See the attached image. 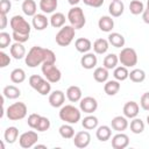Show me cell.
<instances>
[{
	"label": "cell",
	"mask_w": 149,
	"mask_h": 149,
	"mask_svg": "<svg viewBox=\"0 0 149 149\" xmlns=\"http://www.w3.org/2000/svg\"><path fill=\"white\" fill-rule=\"evenodd\" d=\"M76 36V29L71 24L63 26L55 36V41L59 47H68Z\"/></svg>",
	"instance_id": "3"
},
{
	"label": "cell",
	"mask_w": 149,
	"mask_h": 149,
	"mask_svg": "<svg viewBox=\"0 0 149 149\" xmlns=\"http://www.w3.org/2000/svg\"><path fill=\"white\" fill-rule=\"evenodd\" d=\"M68 17H65V15L61 12H56L52 13V15L50 16V24L54 28H62L63 26H65V20Z\"/></svg>",
	"instance_id": "31"
},
{
	"label": "cell",
	"mask_w": 149,
	"mask_h": 149,
	"mask_svg": "<svg viewBox=\"0 0 149 149\" xmlns=\"http://www.w3.org/2000/svg\"><path fill=\"white\" fill-rule=\"evenodd\" d=\"M144 10V5L140 0H132L129 3V12L133 15H140Z\"/></svg>",
	"instance_id": "40"
},
{
	"label": "cell",
	"mask_w": 149,
	"mask_h": 149,
	"mask_svg": "<svg viewBox=\"0 0 149 149\" xmlns=\"http://www.w3.org/2000/svg\"><path fill=\"white\" fill-rule=\"evenodd\" d=\"M58 132H59V135L63 139H73V136H74V129H73L71 123H66L65 122L64 125H62L59 127Z\"/></svg>",
	"instance_id": "38"
},
{
	"label": "cell",
	"mask_w": 149,
	"mask_h": 149,
	"mask_svg": "<svg viewBox=\"0 0 149 149\" xmlns=\"http://www.w3.org/2000/svg\"><path fill=\"white\" fill-rule=\"evenodd\" d=\"M129 128H130L132 133H134V134H141L144 130V122L140 118L136 116V118L132 119V121L129 123Z\"/></svg>",
	"instance_id": "37"
},
{
	"label": "cell",
	"mask_w": 149,
	"mask_h": 149,
	"mask_svg": "<svg viewBox=\"0 0 149 149\" xmlns=\"http://www.w3.org/2000/svg\"><path fill=\"white\" fill-rule=\"evenodd\" d=\"M92 48H93V51L97 55H104V54L107 52V50L109 48V42L106 38H97L93 42Z\"/></svg>",
	"instance_id": "23"
},
{
	"label": "cell",
	"mask_w": 149,
	"mask_h": 149,
	"mask_svg": "<svg viewBox=\"0 0 149 149\" xmlns=\"http://www.w3.org/2000/svg\"><path fill=\"white\" fill-rule=\"evenodd\" d=\"M35 149H37V148H43V149H47V146H44V144H35V147H34Z\"/></svg>",
	"instance_id": "55"
},
{
	"label": "cell",
	"mask_w": 149,
	"mask_h": 149,
	"mask_svg": "<svg viewBox=\"0 0 149 149\" xmlns=\"http://www.w3.org/2000/svg\"><path fill=\"white\" fill-rule=\"evenodd\" d=\"M58 0H40V9L44 14L54 13L57 9Z\"/></svg>",
	"instance_id": "26"
},
{
	"label": "cell",
	"mask_w": 149,
	"mask_h": 149,
	"mask_svg": "<svg viewBox=\"0 0 149 149\" xmlns=\"http://www.w3.org/2000/svg\"><path fill=\"white\" fill-rule=\"evenodd\" d=\"M74 48L78 52L86 54L92 49V42L86 37H79L74 41Z\"/></svg>",
	"instance_id": "20"
},
{
	"label": "cell",
	"mask_w": 149,
	"mask_h": 149,
	"mask_svg": "<svg viewBox=\"0 0 149 149\" xmlns=\"http://www.w3.org/2000/svg\"><path fill=\"white\" fill-rule=\"evenodd\" d=\"M12 38H13L12 35H9L6 31H1L0 33V49H5V48L9 47Z\"/></svg>",
	"instance_id": "43"
},
{
	"label": "cell",
	"mask_w": 149,
	"mask_h": 149,
	"mask_svg": "<svg viewBox=\"0 0 149 149\" xmlns=\"http://www.w3.org/2000/svg\"><path fill=\"white\" fill-rule=\"evenodd\" d=\"M133 83H142L146 79V72L142 69H134L129 72L128 77Z\"/></svg>",
	"instance_id": "39"
},
{
	"label": "cell",
	"mask_w": 149,
	"mask_h": 149,
	"mask_svg": "<svg viewBox=\"0 0 149 149\" xmlns=\"http://www.w3.org/2000/svg\"><path fill=\"white\" fill-rule=\"evenodd\" d=\"M15 1H20V0H15Z\"/></svg>",
	"instance_id": "58"
},
{
	"label": "cell",
	"mask_w": 149,
	"mask_h": 149,
	"mask_svg": "<svg viewBox=\"0 0 149 149\" xmlns=\"http://www.w3.org/2000/svg\"><path fill=\"white\" fill-rule=\"evenodd\" d=\"M119 56V62L126 68H133L137 64V54L133 48H122Z\"/></svg>",
	"instance_id": "6"
},
{
	"label": "cell",
	"mask_w": 149,
	"mask_h": 149,
	"mask_svg": "<svg viewBox=\"0 0 149 149\" xmlns=\"http://www.w3.org/2000/svg\"><path fill=\"white\" fill-rule=\"evenodd\" d=\"M86 6H90V7H93V8H99L104 5V1L105 0H81Z\"/></svg>",
	"instance_id": "51"
},
{
	"label": "cell",
	"mask_w": 149,
	"mask_h": 149,
	"mask_svg": "<svg viewBox=\"0 0 149 149\" xmlns=\"http://www.w3.org/2000/svg\"><path fill=\"white\" fill-rule=\"evenodd\" d=\"M113 77L114 79L119 80V81H123L126 79H128L129 77V71H128V68L121 65V66H116L113 71Z\"/></svg>",
	"instance_id": "35"
},
{
	"label": "cell",
	"mask_w": 149,
	"mask_h": 149,
	"mask_svg": "<svg viewBox=\"0 0 149 149\" xmlns=\"http://www.w3.org/2000/svg\"><path fill=\"white\" fill-rule=\"evenodd\" d=\"M140 106L144 111H149V92H146L141 95L140 99Z\"/></svg>",
	"instance_id": "49"
},
{
	"label": "cell",
	"mask_w": 149,
	"mask_h": 149,
	"mask_svg": "<svg viewBox=\"0 0 149 149\" xmlns=\"http://www.w3.org/2000/svg\"><path fill=\"white\" fill-rule=\"evenodd\" d=\"M123 115L127 118V119H134L139 115L140 113V106L136 101H127L123 106Z\"/></svg>",
	"instance_id": "14"
},
{
	"label": "cell",
	"mask_w": 149,
	"mask_h": 149,
	"mask_svg": "<svg viewBox=\"0 0 149 149\" xmlns=\"http://www.w3.org/2000/svg\"><path fill=\"white\" fill-rule=\"evenodd\" d=\"M50 23V20L47 17V15L43 14H35L33 16V20H31V26L33 28H35L36 30H44L48 24Z\"/></svg>",
	"instance_id": "16"
},
{
	"label": "cell",
	"mask_w": 149,
	"mask_h": 149,
	"mask_svg": "<svg viewBox=\"0 0 149 149\" xmlns=\"http://www.w3.org/2000/svg\"><path fill=\"white\" fill-rule=\"evenodd\" d=\"M142 20L144 21V23L149 24V8L144 9L143 13H142Z\"/></svg>",
	"instance_id": "53"
},
{
	"label": "cell",
	"mask_w": 149,
	"mask_h": 149,
	"mask_svg": "<svg viewBox=\"0 0 149 149\" xmlns=\"http://www.w3.org/2000/svg\"><path fill=\"white\" fill-rule=\"evenodd\" d=\"M64 101H65V94L61 90H55L49 94V104L55 108L62 107L64 105Z\"/></svg>",
	"instance_id": "13"
},
{
	"label": "cell",
	"mask_w": 149,
	"mask_h": 149,
	"mask_svg": "<svg viewBox=\"0 0 149 149\" xmlns=\"http://www.w3.org/2000/svg\"><path fill=\"white\" fill-rule=\"evenodd\" d=\"M44 79H45V78H43V77L40 76V74H31V76L29 77V79H28V83H29L30 87H33L34 90H37V87L41 85V83H42Z\"/></svg>",
	"instance_id": "44"
},
{
	"label": "cell",
	"mask_w": 149,
	"mask_h": 149,
	"mask_svg": "<svg viewBox=\"0 0 149 149\" xmlns=\"http://www.w3.org/2000/svg\"><path fill=\"white\" fill-rule=\"evenodd\" d=\"M37 141H38V135L34 130L24 132L19 137V144L23 149H29V148L35 147V144L37 143Z\"/></svg>",
	"instance_id": "9"
},
{
	"label": "cell",
	"mask_w": 149,
	"mask_h": 149,
	"mask_svg": "<svg viewBox=\"0 0 149 149\" xmlns=\"http://www.w3.org/2000/svg\"><path fill=\"white\" fill-rule=\"evenodd\" d=\"M19 137V129L14 126H9L6 128L5 133H3V139L7 143L9 144H13Z\"/></svg>",
	"instance_id": "32"
},
{
	"label": "cell",
	"mask_w": 149,
	"mask_h": 149,
	"mask_svg": "<svg viewBox=\"0 0 149 149\" xmlns=\"http://www.w3.org/2000/svg\"><path fill=\"white\" fill-rule=\"evenodd\" d=\"M98 123H99L98 118L94 116V115H91V114H88L87 116H85V118L81 120V126H83V128L86 129V130L95 129V128L98 127Z\"/></svg>",
	"instance_id": "33"
},
{
	"label": "cell",
	"mask_w": 149,
	"mask_h": 149,
	"mask_svg": "<svg viewBox=\"0 0 149 149\" xmlns=\"http://www.w3.org/2000/svg\"><path fill=\"white\" fill-rule=\"evenodd\" d=\"M123 10H125V5L121 0H114V1H111L109 6H108V12H109V15L112 17H119L123 14Z\"/></svg>",
	"instance_id": "19"
},
{
	"label": "cell",
	"mask_w": 149,
	"mask_h": 149,
	"mask_svg": "<svg viewBox=\"0 0 149 149\" xmlns=\"http://www.w3.org/2000/svg\"><path fill=\"white\" fill-rule=\"evenodd\" d=\"M44 63L48 64H56V55L51 49H45V56H44Z\"/></svg>",
	"instance_id": "47"
},
{
	"label": "cell",
	"mask_w": 149,
	"mask_h": 149,
	"mask_svg": "<svg viewBox=\"0 0 149 149\" xmlns=\"http://www.w3.org/2000/svg\"><path fill=\"white\" fill-rule=\"evenodd\" d=\"M120 81L114 79V80H107L105 84H104V91L107 95H115L119 91H120Z\"/></svg>",
	"instance_id": "25"
},
{
	"label": "cell",
	"mask_w": 149,
	"mask_h": 149,
	"mask_svg": "<svg viewBox=\"0 0 149 149\" xmlns=\"http://www.w3.org/2000/svg\"><path fill=\"white\" fill-rule=\"evenodd\" d=\"M29 35L30 34H23V33H17V31H13L12 33V37L15 42H20V43H24L29 40Z\"/></svg>",
	"instance_id": "46"
},
{
	"label": "cell",
	"mask_w": 149,
	"mask_h": 149,
	"mask_svg": "<svg viewBox=\"0 0 149 149\" xmlns=\"http://www.w3.org/2000/svg\"><path fill=\"white\" fill-rule=\"evenodd\" d=\"M9 26L13 31H17V33L30 34L31 30V26L29 24V22L21 15H14L9 21Z\"/></svg>",
	"instance_id": "8"
},
{
	"label": "cell",
	"mask_w": 149,
	"mask_h": 149,
	"mask_svg": "<svg viewBox=\"0 0 149 149\" xmlns=\"http://www.w3.org/2000/svg\"><path fill=\"white\" fill-rule=\"evenodd\" d=\"M79 108H80L81 112H84L86 114H92L98 108V101L93 97H90V95L84 97L79 101Z\"/></svg>",
	"instance_id": "10"
},
{
	"label": "cell",
	"mask_w": 149,
	"mask_h": 149,
	"mask_svg": "<svg viewBox=\"0 0 149 149\" xmlns=\"http://www.w3.org/2000/svg\"><path fill=\"white\" fill-rule=\"evenodd\" d=\"M90 143H91V135L87 130H80L74 134V136H73L74 147H77L79 149H84V148L88 147Z\"/></svg>",
	"instance_id": "11"
},
{
	"label": "cell",
	"mask_w": 149,
	"mask_h": 149,
	"mask_svg": "<svg viewBox=\"0 0 149 149\" xmlns=\"http://www.w3.org/2000/svg\"><path fill=\"white\" fill-rule=\"evenodd\" d=\"M8 23V20H7V15L6 14H0V29L3 30L6 28Z\"/></svg>",
	"instance_id": "52"
},
{
	"label": "cell",
	"mask_w": 149,
	"mask_h": 149,
	"mask_svg": "<svg viewBox=\"0 0 149 149\" xmlns=\"http://www.w3.org/2000/svg\"><path fill=\"white\" fill-rule=\"evenodd\" d=\"M128 146H129V136L123 132H120L112 137V147L114 149H125Z\"/></svg>",
	"instance_id": "12"
},
{
	"label": "cell",
	"mask_w": 149,
	"mask_h": 149,
	"mask_svg": "<svg viewBox=\"0 0 149 149\" xmlns=\"http://www.w3.org/2000/svg\"><path fill=\"white\" fill-rule=\"evenodd\" d=\"M147 123H148V125H149V115H148V116H147Z\"/></svg>",
	"instance_id": "56"
},
{
	"label": "cell",
	"mask_w": 149,
	"mask_h": 149,
	"mask_svg": "<svg viewBox=\"0 0 149 149\" xmlns=\"http://www.w3.org/2000/svg\"><path fill=\"white\" fill-rule=\"evenodd\" d=\"M10 64V56H8L5 51H0V68H6Z\"/></svg>",
	"instance_id": "50"
},
{
	"label": "cell",
	"mask_w": 149,
	"mask_h": 149,
	"mask_svg": "<svg viewBox=\"0 0 149 149\" xmlns=\"http://www.w3.org/2000/svg\"><path fill=\"white\" fill-rule=\"evenodd\" d=\"M95 136L97 139L100 141V142H106L111 139L112 136V128L109 126H106V125H102V126H99L97 127V130H95Z\"/></svg>",
	"instance_id": "24"
},
{
	"label": "cell",
	"mask_w": 149,
	"mask_h": 149,
	"mask_svg": "<svg viewBox=\"0 0 149 149\" xmlns=\"http://www.w3.org/2000/svg\"><path fill=\"white\" fill-rule=\"evenodd\" d=\"M10 56L14 58V59H22L23 57H26V48L23 47L22 43L20 42H14L12 45H10Z\"/></svg>",
	"instance_id": "22"
},
{
	"label": "cell",
	"mask_w": 149,
	"mask_h": 149,
	"mask_svg": "<svg viewBox=\"0 0 149 149\" xmlns=\"http://www.w3.org/2000/svg\"><path fill=\"white\" fill-rule=\"evenodd\" d=\"M68 20L70 22V24L74 28V29H81L84 28L85 23H86V17L85 14L83 12V9L78 6H72V8L68 12Z\"/></svg>",
	"instance_id": "5"
},
{
	"label": "cell",
	"mask_w": 149,
	"mask_h": 149,
	"mask_svg": "<svg viewBox=\"0 0 149 149\" xmlns=\"http://www.w3.org/2000/svg\"><path fill=\"white\" fill-rule=\"evenodd\" d=\"M44 56H45V48H42L40 45H34L30 48V50L24 57L26 65H28L29 68H36L38 65H42L44 63Z\"/></svg>",
	"instance_id": "2"
},
{
	"label": "cell",
	"mask_w": 149,
	"mask_h": 149,
	"mask_svg": "<svg viewBox=\"0 0 149 149\" xmlns=\"http://www.w3.org/2000/svg\"><path fill=\"white\" fill-rule=\"evenodd\" d=\"M118 63H119V56L115 54H108L104 58V62H102L104 65L102 66H105L107 70H112V69H115L118 66Z\"/></svg>",
	"instance_id": "34"
},
{
	"label": "cell",
	"mask_w": 149,
	"mask_h": 149,
	"mask_svg": "<svg viewBox=\"0 0 149 149\" xmlns=\"http://www.w3.org/2000/svg\"><path fill=\"white\" fill-rule=\"evenodd\" d=\"M108 42L109 44H112L114 48H122L125 47V43H126V40L123 37V35H121L120 33H109L108 35Z\"/></svg>",
	"instance_id": "28"
},
{
	"label": "cell",
	"mask_w": 149,
	"mask_h": 149,
	"mask_svg": "<svg viewBox=\"0 0 149 149\" xmlns=\"http://www.w3.org/2000/svg\"><path fill=\"white\" fill-rule=\"evenodd\" d=\"M10 80L14 84H21L26 80V72L21 68H16L10 72Z\"/></svg>",
	"instance_id": "36"
},
{
	"label": "cell",
	"mask_w": 149,
	"mask_h": 149,
	"mask_svg": "<svg viewBox=\"0 0 149 149\" xmlns=\"http://www.w3.org/2000/svg\"><path fill=\"white\" fill-rule=\"evenodd\" d=\"M147 8H149V0L147 1Z\"/></svg>",
	"instance_id": "57"
},
{
	"label": "cell",
	"mask_w": 149,
	"mask_h": 149,
	"mask_svg": "<svg viewBox=\"0 0 149 149\" xmlns=\"http://www.w3.org/2000/svg\"><path fill=\"white\" fill-rule=\"evenodd\" d=\"M111 1H114V0H111Z\"/></svg>",
	"instance_id": "59"
},
{
	"label": "cell",
	"mask_w": 149,
	"mask_h": 149,
	"mask_svg": "<svg viewBox=\"0 0 149 149\" xmlns=\"http://www.w3.org/2000/svg\"><path fill=\"white\" fill-rule=\"evenodd\" d=\"M41 116H42V115H40V114H37V113H31V114L28 116V120H27L28 126H29L30 128L35 129L36 126H37V123H38V121H40V119H41Z\"/></svg>",
	"instance_id": "45"
},
{
	"label": "cell",
	"mask_w": 149,
	"mask_h": 149,
	"mask_svg": "<svg viewBox=\"0 0 149 149\" xmlns=\"http://www.w3.org/2000/svg\"><path fill=\"white\" fill-rule=\"evenodd\" d=\"M41 70H42V73L44 76V78L47 80H49L51 84L58 83L61 80V78H62V72L55 64L43 63Z\"/></svg>",
	"instance_id": "7"
},
{
	"label": "cell",
	"mask_w": 149,
	"mask_h": 149,
	"mask_svg": "<svg viewBox=\"0 0 149 149\" xmlns=\"http://www.w3.org/2000/svg\"><path fill=\"white\" fill-rule=\"evenodd\" d=\"M36 91H37L41 95H48V94H50V93H51V83H50L49 80L44 79V80L41 83V85L37 87Z\"/></svg>",
	"instance_id": "41"
},
{
	"label": "cell",
	"mask_w": 149,
	"mask_h": 149,
	"mask_svg": "<svg viewBox=\"0 0 149 149\" xmlns=\"http://www.w3.org/2000/svg\"><path fill=\"white\" fill-rule=\"evenodd\" d=\"M49 128H50V120L47 116H41L35 130H37V132H47Z\"/></svg>",
	"instance_id": "42"
},
{
	"label": "cell",
	"mask_w": 149,
	"mask_h": 149,
	"mask_svg": "<svg viewBox=\"0 0 149 149\" xmlns=\"http://www.w3.org/2000/svg\"><path fill=\"white\" fill-rule=\"evenodd\" d=\"M98 27L101 31H105V33H111L114 28V20L112 19V16H108V15H104L99 19L98 21Z\"/></svg>",
	"instance_id": "21"
},
{
	"label": "cell",
	"mask_w": 149,
	"mask_h": 149,
	"mask_svg": "<svg viewBox=\"0 0 149 149\" xmlns=\"http://www.w3.org/2000/svg\"><path fill=\"white\" fill-rule=\"evenodd\" d=\"M97 63H98V58H97L95 54H93V52H86L80 58V65L86 70H91V69L95 68Z\"/></svg>",
	"instance_id": "17"
},
{
	"label": "cell",
	"mask_w": 149,
	"mask_h": 149,
	"mask_svg": "<svg viewBox=\"0 0 149 149\" xmlns=\"http://www.w3.org/2000/svg\"><path fill=\"white\" fill-rule=\"evenodd\" d=\"M59 119L66 123L76 125L81 119V111L73 105H63L59 109Z\"/></svg>",
	"instance_id": "1"
},
{
	"label": "cell",
	"mask_w": 149,
	"mask_h": 149,
	"mask_svg": "<svg viewBox=\"0 0 149 149\" xmlns=\"http://www.w3.org/2000/svg\"><path fill=\"white\" fill-rule=\"evenodd\" d=\"M129 127V123H128V120L127 118L123 115H118V116H114L111 121V128L118 133L120 132H123L126 130L127 128Z\"/></svg>",
	"instance_id": "15"
},
{
	"label": "cell",
	"mask_w": 149,
	"mask_h": 149,
	"mask_svg": "<svg viewBox=\"0 0 149 149\" xmlns=\"http://www.w3.org/2000/svg\"><path fill=\"white\" fill-rule=\"evenodd\" d=\"M21 8L24 15L27 16H34L35 14H37V5L34 0H23Z\"/></svg>",
	"instance_id": "30"
},
{
	"label": "cell",
	"mask_w": 149,
	"mask_h": 149,
	"mask_svg": "<svg viewBox=\"0 0 149 149\" xmlns=\"http://www.w3.org/2000/svg\"><path fill=\"white\" fill-rule=\"evenodd\" d=\"M108 77H109V73H108V70L105 68V66H99V68H95L94 71H93V78L97 83H106L108 80Z\"/></svg>",
	"instance_id": "27"
},
{
	"label": "cell",
	"mask_w": 149,
	"mask_h": 149,
	"mask_svg": "<svg viewBox=\"0 0 149 149\" xmlns=\"http://www.w3.org/2000/svg\"><path fill=\"white\" fill-rule=\"evenodd\" d=\"M65 94H66V98L69 99V101H71V102H78L83 98L81 88L79 86H77V85L69 86L66 92H65Z\"/></svg>",
	"instance_id": "18"
},
{
	"label": "cell",
	"mask_w": 149,
	"mask_h": 149,
	"mask_svg": "<svg viewBox=\"0 0 149 149\" xmlns=\"http://www.w3.org/2000/svg\"><path fill=\"white\" fill-rule=\"evenodd\" d=\"M12 8L10 0H1L0 1V14H8Z\"/></svg>",
	"instance_id": "48"
},
{
	"label": "cell",
	"mask_w": 149,
	"mask_h": 149,
	"mask_svg": "<svg viewBox=\"0 0 149 149\" xmlns=\"http://www.w3.org/2000/svg\"><path fill=\"white\" fill-rule=\"evenodd\" d=\"M28 113V108L26 106L24 102H14L12 105H9L6 109V115L10 121H19L26 118Z\"/></svg>",
	"instance_id": "4"
},
{
	"label": "cell",
	"mask_w": 149,
	"mask_h": 149,
	"mask_svg": "<svg viewBox=\"0 0 149 149\" xmlns=\"http://www.w3.org/2000/svg\"><path fill=\"white\" fill-rule=\"evenodd\" d=\"M2 95L5 98L9 99V100H14V99H17L21 95V91L15 85H7V86L3 87Z\"/></svg>",
	"instance_id": "29"
},
{
	"label": "cell",
	"mask_w": 149,
	"mask_h": 149,
	"mask_svg": "<svg viewBox=\"0 0 149 149\" xmlns=\"http://www.w3.org/2000/svg\"><path fill=\"white\" fill-rule=\"evenodd\" d=\"M81 0H68V2L71 5V6H77Z\"/></svg>",
	"instance_id": "54"
}]
</instances>
